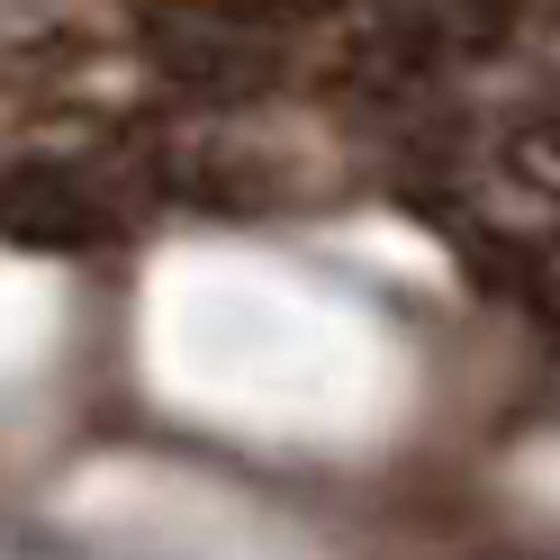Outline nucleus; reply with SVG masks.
<instances>
[{"instance_id": "f257e3e1", "label": "nucleus", "mask_w": 560, "mask_h": 560, "mask_svg": "<svg viewBox=\"0 0 560 560\" xmlns=\"http://www.w3.org/2000/svg\"><path fill=\"white\" fill-rule=\"evenodd\" d=\"M145 46L199 100H262L290 73V19L271 0H154Z\"/></svg>"}, {"instance_id": "f03ea898", "label": "nucleus", "mask_w": 560, "mask_h": 560, "mask_svg": "<svg viewBox=\"0 0 560 560\" xmlns=\"http://www.w3.org/2000/svg\"><path fill=\"white\" fill-rule=\"evenodd\" d=\"M380 63H462L506 37V0H353Z\"/></svg>"}, {"instance_id": "7ed1b4c3", "label": "nucleus", "mask_w": 560, "mask_h": 560, "mask_svg": "<svg viewBox=\"0 0 560 560\" xmlns=\"http://www.w3.org/2000/svg\"><path fill=\"white\" fill-rule=\"evenodd\" d=\"M109 226H118V208H109V190H100L82 163H19V172H0V235H19V244H91Z\"/></svg>"}]
</instances>
